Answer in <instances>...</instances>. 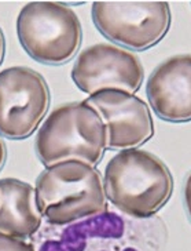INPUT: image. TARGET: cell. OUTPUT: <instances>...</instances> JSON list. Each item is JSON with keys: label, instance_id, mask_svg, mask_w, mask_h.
Wrapping results in <instances>:
<instances>
[{"label": "cell", "instance_id": "obj_12", "mask_svg": "<svg viewBox=\"0 0 191 251\" xmlns=\"http://www.w3.org/2000/svg\"><path fill=\"white\" fill-rule=\"evenodd\" d=\"M183 196H184V206H186V211L190 217L191 220V173L186 178L183 188Z\"/></svg>", "mask_w": 191, "mask_h": 251}, {"label": "cell", "instance_id": "obj_14", "mask_svg": "<svg viewBox=\"0 0 191 251\" xmlns=\"http://www.w3.org/2000/svg\"><path fill=\"white\" fill-rule=\"evenodd\" d=\"M4 50H6V45H4V36H3V32L0 29V64L4 58Z\"/></svg>", "mask_w": 191, "mask_h": 251}, {"label": "cell", "instance_id": "obj_9", "mask_svg": "<svg viewBox=\"0 0 191 251\" xmlns=\"http://www.w3.org/2000/svg\"><path fill=\"white\" fill-rule=\"evenodd\" d=\"M147 97L155 115L170 123L191 120V54L164 61L147 80Z\"/></svg>", "mask_w": 191, "mask_h": 251}, {"label": "cell", "instance_id": "obj_11", "mask_svg": "<svg viewBox=\"0 0 191 251\" xmlns=\"http://www.w3.org/2000/svg\"><path fill=\"white\" fill-rule=\"evenodd\" d=\"M0 251H36L35 247L23 239L0 235Z\"/></svg>", "mask_w": 191, "mask_h": 251}, {"label": "cell", "instance_id": "obj_2", "mask_svg": "<svg viewBox=\"0 0 191 251\" xmlns=\"http://www.w3.org/2000/svg\"><path fill=\"white\" fill-rule=\"evenodd\" d=\"M39 210L50 224L65 225L106 208L103 178L95 166L65 160L45 167L36 182Z\"/></svg>", "mask_w": 191, "mask_h": 251}, {"label": "cell", "instance_id": "obj_6", "mask_svg": "<svg viewBox=\"0 0 191 251\" xmlns=\"http://www.w3.org/2000/svg\"><path fill=\"white\" fill-rule=\"evenodd\" d=\"M50 106V90L42 75L26 67L0 72V135L23 140L35 133Z\"/></svg>", "mask_w": 191, "mask_h": 251}, {"label": "cell", "instance_id": "obj_8", "mask_svg": "<svg viewBox=\"0 0 191 251\" xmlns=\"http://www.w3.org/2000/svg\"><path fill=\"white\" fill-rule=\"evenodd\" d=\"M85 102L99 112L107 128V148L132 149L154 135L150 108L142 98L124 90H101Z\"/></svg>", "mask_w": 191, "mask_h": 251}, {"label": "cell", "instance_id": "obj_7", "mask_svg": "<svg viewBox=\"0 0 191 251\" xmlns=\"http://www.w3.org/2000/svg\"><path fill=\"white\" fill-rule=\"evenodd\" d=\"M72 79L79 89L92 96L101 90H124L136 93L145 79V69L127 49L98 43L85 49L72 68Z\"/></svg>", "mask_w": 191, "mask_h": 251}, {"label": "cell", "instance_id": "obj_1", "mask_svg": "<svg viewBox=\"0 0 191 251\" xmlns=\"http://www.w3.org/2000/svg\"><path fill=\"white\" fill-rule=\"evenodd\" d=\"M103 186L118 210L135 218H150L167 204L173 178L160 157L138 148L124 149L107 163Z\"/></svg>", "mask_w": 191, "mask_h": 251}, {"label": "cell", "instance_id": "obj_10", "mask_svg": "<svg viewBox=\"0 0 191 251\" xmlns=\"http://www.w3.org/2000/svg\"><path fill=\"white\" fill-rule=\"evenodd\" d=\"M36 188L17 178L0 179V235L26 239L42 226Z\"/></svg>", "mask_w": 191, "mask_h": 251}, {"label": "cell", "instance_id": "obj_4", "mask_svg": "<svg viewBox=\"0 0 191 251\" xmlns=\"http://www.w3.org/2000/svg\"><path fill=\"white\" fill-rule=\"evenodd\" d=\"M20 43L33 59L62 65L79 51L83 30L79 17L65 3L30 1L17 20Z\"/></svg>", "mask_w": 191, "mask_h": 251}, {"label": "cell", "instance_id": "obj_3", "mask_svg": "<svg viewBox=\"0 0 191 251\" xmlns=\"http://www.w3.org/2000/svg\"><path fill=\"white\" fill-rule=\"evenodd\" d=\"M107 148V128L85 101L64 103L48 115L36 137V152L45 167L65 160L95 166Z\"/></svg>", "mask_w": 191, "mask_h": 251}, {"label": "cell", "instance_id": "obj_5", "mask_svg": "<svg viewBox=\"0 0 191 251\" xmlns=\"http://www.w3.org/2000/svg\"><path fill=\"white\" fill-rule=\"evenodd\" d=\"M92 20L110 42L143 51L165 37L172 15L167 1H95Z\"/></svg>", "mask_w": 191, "mask_h": 251}, {"label": "cell", "instance_id": "obj_13", "mask_svg": "<svg viewBox=\"0 0 191 251\" xmlns=\"http://www.w3.org/2000/svg\"><path fill=\"white\" fill-rule=\"evenodd\" d=\"M6 156H7V149H6V144L0 137V169L3 167V164L6 162Z\"/></svg>", "mask_w": 191, "mask_h": 251}]
</instances>
